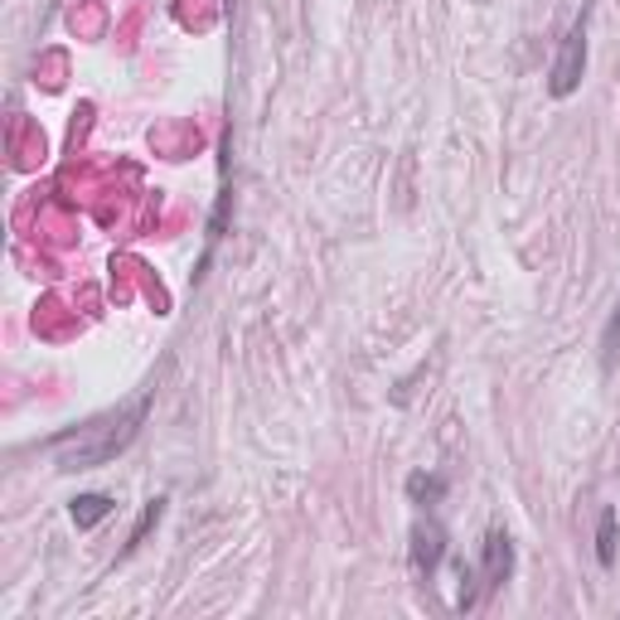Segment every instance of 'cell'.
<instances>
[{"mask_svg":"<svg viewBox=\"0 0 620 620\" xmlns=\"http://www.w3.org/2000/svg\"><path fill=\"white\" fill-rule=\"evenodd\" d=\"M151 402H155V392L146 388L137 402H127V408L107 412V417L88 422V427H78V431L54 437V441H49V451H54L59 470H92V465H107L117 451H127L131 441H137L141 422H146Z\"/></svg>","mask_w":620,"mask_h":620,"instance_id":"1","label":"cell"},{"mask_svg":"<svg viewBox=\"0 0 620 620\" xmlns=\"http://www.w3.org/2000/svg\"><path fill=\"white\" fill-rule=\"evenodd\" d=\"M582 74H586V10L577 15V25L567 29L563 49H557L553 59V74H547V92H553L557 102L572 98L577 88H582Z\"/></svg>","mask_w":620,"mask_h":620,"instance_id":"2","label":"cell"},{"mask_svg":"<svg viewBox=\"0 0 620 620\" xmlns=\"http://www.w3.org/2000/svg\"><path fill=\"white\" fill-rule=\"evenodd\" d=\"M480 567H485V592H500V586L514 577V543H509V533H504V529L485 533Z\"/></svg>","mask_w":620,"mask_h":620,"instance_id":"3","label":"cell"},{"mask_svg":"<svg viewBox=\"0 0 620 620\" xmlns=\"http://www.w3.org/2000/svg\"><path fill=\"white\" fill-rule=\"evenodd\" d=\"M441 557H447V529H441L437 519L417 524V529H412V567L431 577L441 567Z\"/></svg>","mask_w":620,"mask_h":620,"instance_id":"4","label":"cell"},{"mask_svg":"<svg viewBox=\"0 0 620 620\" xmlns=\"http://www.w3.org/2000/svg\"><path fill=\"white\" fill-rule=\"evenodd\" d=\"M68 514H74L78 529H98V524L112 514V500H107V494H78L74 509H68Z\"/></svg>","mask_w":620,"mask_h":620,"instance_id":"5","label":"cell"},{"mask_svg":"<svg viewBox=\"0 0 620 620\" xmlns=\"http://www.w3.org/2000/svg\"><path fill=\"white\" fill-rule=\"evenodd\" d=\"M408 494H412V504H437L447 494V475H427V470L408 475Z\"/></svg>","mask_w":620,"mask_h":620,"instance_id":"6","label":"cell"},{"mask_svg":"<svg viewBox=\"0 0 620 620\" xmlns=\"http://www.w3.org/2000/svg\"><path fill=\"white\" fill-rule=\"evenodd\" d=\"M596 563L602 567L616 563V509H606L602 524H596Z\"/></svg>","mask_w":620,"mask_h":620,"instance_id":"7","label":"cell"},{"mask_svg":"<svg viewBox=\"0 0 620 620\" xmlns=\"http://www.w3.org/2000/svg\"><path fill=\"white\" fill-rule=\"evenodd\" d=\"M602 364L616 369L620 364V296H616V310L606 320V335H602Z\"/></svg>","mask_w":620,"mask_h":620,"instance_id":"8","label":"cell"},{"mask_svg":"<svg viewBox=\"0 0 620 620\" xmlns=\"http://www.w3.org/2000/svg\"><path fill=\"white\" fill-rule=\"evenodd\" d=\"M160 514H165V500H151V504H146V514H141V519H137V529H131V539H127V553H137V547L146 543V533L155 529V524H160Z\"/></svg>","mask_w":620,"mask_h":620,"instance_id":"9","label":"cell"}]
</instances>
